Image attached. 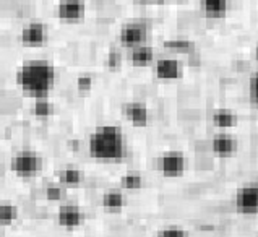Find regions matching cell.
Masks as SVG:
<instances>
[{"label":"cell","instance_id":"cell-1","mask_svg":"<svg viewBox=\"0 0 258 237\" xmlns=\"http://www.w3.org/2000/svg\"><path fill=\"white\" fill-rule=\"evenodd\" d=\"M88 153L90 156L104 164L123 162L128 153L127 138L119 125H98L88 137Z\"/></svg>","mask_w":258,"mask_h":237},{"label":"cell","instance_id":"cell-2","mask_svg":"<svg viewBox=\"0 0 258 237\" xmlns=\"http://www.w3.org/2000/svg\"><path fill=\"white\" fill-rule=\"evenodd\" d=\"M15 80L20 90L29 98H47L55 86L57 70L47 58H29L20 65Z\"/></svg>","mask_w":258,"mask_h":237},{"label":"cell","instance_id":"cell-3","mask_svg":"<svg viewBox=\"0 0 258 237\" xmlns=\"http://www.w3.org/2000/svg\"><path fill=\"white\" fill-rule=\"evenodd\" d=\"M42 158L34 150H20L12 156L10 169L20 179H33L42 171Z\"/></svg>","mask_w":258,"mask_h":237},{"label":"cell","instance_id":"cell-4","mask_svg":"<svg viewBox=\"0 0 258 237\" xmlns=\"http://www.w3.org/2000/svg\"><path fill=\"white\" fill-rule=\"evenodd\" d=\"M235 211L245 216L258 214V182H245L240 185L234 195Z\"/></svg>","mask_w":258,"mask_h":237},{"label":"cell","instance_id":"cell-5","mask_svg":"<svg viewBox=\"0 0 258 237\" xmlns=\"http://www.w3.org/2000/svg\"><path fill=\"white\" fill-rule=\"evenodd\" d=\"M158 169L167 179H175V177L183 175L187 169V158L182 151L169 150L164 151L158 159Z\"/></svg>","mask_w":258,"mask_h":237},{"label":"cell","instance_id":"cell-6","mask_svg":"<svg viewBox=\"0 0 258 237\" xmlns=\"http://www.w3.org/2000/svg\"><path fill=\"white\" fill-rule=\"evenodd\" d=\"M150 38V28L142 21H130L125 23L119 31V42L125 49H134L137 46L146 44Z\"/></svg>","mask_w":258,"mask_h":237},{"label":"cell","instance_id":"cell-7","mask_svg":"<svg viewBox=\"0 0 258 237\" xmlns=\"http://www.w3.org/2000/svg\"><path fill=\"white\" fill-rule=\"evenodd\" d=\"M49 41V28L42 21H29L20 31V42L26 47H41Z\"/></svg>","mask_w":258,"mask_h":237},{"label":"cell","instance_id":"cell-8","mask_svg":"<svg viewBox=\"0 0 258 237\" xmlns=\"http://www.w3.org/2000/svg\"><path fill=\"white\" fill-rule=\"evenodd\" d=\"M55 15L65 23H78L86 17V2L85 0H58Z\"/></svg>","mask_w":258,"mask_h":237},{"label":"cell","instance_id":"cell-9","mask_svg":"<svg viewBox=\"0 0 258 237\" xmlns=\"http://www.w3.org/2000/svg\"><path fill=\"white\" fill-rule=\"evenodd\" d=\"M85 211L75 203L60 205L57 210V223L65 229H77L85 223Z\"/></svg>","mask_w":258,"mask_h":237},{"label":"cell","instance_id":"cell-10","mask_svg":"<svg viewBox=\"0 0 258 237\" xmlns=\"http://www.w3.org/2000/svg\"><path fill=\"white\" fill-rule=\"evenodd\" d=\"M122 115L134 125V127H146L151 121L150 109L140 101H130L122 106Z\"/></svg>","mask_w":258,"mask_h":237},{"label":"cell","instance_id":"cell-11","mask_svg":"<svg viewBox=\"0 0 258 237\" xmlns=\"http://www.w3.org/2000/svg\"><path fill=\"white\" fill-rule=\"evenodd\" d=\"M183 73L182 64L174 57H161L154 62V75L159 80L174 81L179 80Z\"/></svg>","mask_w":258,"mask_h":237},{"label":"cell","instance_id":"cell-12","mask_svg":"<svg viewBox=\"0 0 258 237\" xmlns=\"http://www.w3.org/2000/svg\"><path fill=\"white\" fill-rule=\"evenodd\" d=\"M239 143L232 135L226 132L216 133L211 140V151L216 154L219 158H229L232 154L237 151Z\"/></svg>","mask_w":258,"mask_h":237},{"label":"cell","instance_id":"cell-13","mask_svg":"<svg viewBox=\"0 0 258 237\" xmlns=\"http://www.w3.org/2000/svg\"><path fill=\"white\" fill-rule=\"evenodd\" d=\"M229 0H200V10L208 20H223L229 13Z\"/></svg>","mask_w":258,"mask_h":237},{"label":"cell","instance_id":"cell-14","mask_svg":"<svg viewBox=\"0 0 258 237\" xmlns=\"http://www.w3.org/2000/svg\"><path fill=\"white\" fill-rule=\"evenodd\" d=\"M128 61L137 67H146L154 62V49L148 44H142L134 49H128Z\"/></svg>","mask_w":258,"mask_h":237},{"label":"cell","instance_id":"cell-15","mask_svg":"<svg viewBox=\"0 0 258 237\" xmlns=\"http://www.w3.org/2000/svg\"><path fill=\"white\" fill-rule=\"evenodd\" d=\"M211 122L219 130H231L237 127L239 118L229 109H216L211 115Z\"/></svg>","mask_w":258,"mask_h":237},{"label":"cell","instance_id":"cell-16","mask_svg":"<svg viewBox=\"0 0 258 237\" xmlns=\"http://www.w3.org/2000/svg\"><path fill=\"white\" fill-rule=\"evenodd\" d=\"M101 205L106 211H122L127 205V197L122 190H109L102 195Z\"/></svg>","mask_w":258,"mask_h":237},{"label":"cell","instance_id":"cell-17","mask_svg":"<svg viewBox=\"0 0 258 237\" xmlns=\"http://www.w3.org/2000/svg\"><path fill=\"white\" fill-rule=\"evenodd\" d=\"M85 175L82 172V169H78L77 166H67L63 167L60 174H58V184H62L65 189H75L80 184L83 182Z\"/></svg>","mask_w":258,"mask_h":237},{"label":"cell","instance_id":"cell-18","mask_svg":"<svg viewBox=\"0 0 258 237\" xmlns=\"http://www.w3.org/2000/svg\"><path fill=\"white\" fill-rule=\"evenodd\" d=\"M164 49L171 50L175 54H190L195 50V44L187 38H174V39H167L164 41Z\"/></svg>","mask_w":258,"mask_h":237},{"label":"cell","instance_id":"cell-19","mask_svg":"<svg viewBox=\"0 0 258 237\" xmlns=\"http://www.w3.org/2000/svg\"><path fill=\"white\" fill-rule=\"evenodd\" d=\"M20 216V210L13 203H0V226H10Z\"/></svg>","mask_w":258,"mask_h":237},{"label":"cell","instance_id":"cell-20","mask_svg":"<svg viewBox=\"0 0 258 237\" xmlns=\"http://www.w3.org/2000/svg\"><path fill=\"white\" fill-rule=\"evenodd\" d=\"M55 112V107L52 102L49 101V98H38L34 99L33 104V114L39 118H49L52 117Z\"/></svg>","mask_w":258,"mask_h":237},{"label":"cell","instance_id":"cell-21","mask_svg":"<svg viewBox=\"0 0 258 237\" xmlns=\"http://www.w3.org/2000/svg\"><path fill=\"white\" fill-rule=\"evenodd\" d=\"M143 185H145V181L138 172H127V174H123L120 179V187L123 190H140Z\"/></svg>","mask_w":258,"mask_h":237},{"label":"cell","instance_id":"cell-22","mask_svg":"<svg viewBox=\"0 0 258 237\" xmlns=\"http://www.w3.org/2000/svg\"><path fill=\"white\" fill-rule=\"evenodd\" d=\"M46 194V198L50 200V202H60V200L65 198V194H67V189L63 187L62 184H50L44 190Z\"/></svg>","mask_w":258,"mask_h":237},{"label":"cell","instance_id":"cell-23","mask_svg":"<svg viewBox=\"0 0 258 237\" xmlns=\"http://www.w3.org/2000/svg\"><path fill=\"white\" fill-rule=\"evenodd\" d=\"M248 99L250 104L258 107V70L253 72L248 78Z\"/></svg>","mask_w":258,"mask_h":237},{"label":"cell","instance_id":"cell-24","mask_svg":"<svg viewBox=\"0 0 258 237\" xmlns=\"http://www.w3.org/2000/svg\"><path fill=\"white\" fill-rule=\"evenodd\" d=\"M154 237H188V232L183 231L182 227H175V226H171V227H164L158 231L154 234Z\"/></svg>","mask_w":258,"mask_h":237},{"label":"cell","instance_id":"cell-25","mask_svg":"<svg viewBox=\"0 0 258 237\" xmlns=\"http://www.w3.org/2000/svg\"><path fill=\"white\" fill-rule=\"evenodd\" d=\"M93 86H94V80H93V77H90V75H80V77L77 78V90H78L80 93H83V94L90 93V91L93 90Z\"/></svg>","mask_w":258,"mask_h":237},{"label":"cell","instance_id":"cell-26","mask_svg":"<svg viewBox=\"0 0 258 237\" xmlns=\"http://www.w3.org/2000/svg\"><path fill=\"white\" fill-rule=\"evenodd\" d=\"M106 64L110 70H117L119 67L122 65V54H120V50H117V49H112L110 52L107 54V58H106Z\"/></svg>","mask_w":258,"mask_h":237},{"label":"cell","instance_id":"cell-27","mask_svg":"<svg viewBox=\"0 0 258 237\" xmlns=\"http://www.w3.org/2000/svg\"><path fill=\"white\" fill-rule=\"evenodd\" d=\"M140 2H145V4H164L166 0H140Z\"/></svg>","mask_w":258,"mask_h":237},{"label":"cell","instance_id":"cell-28","mask_svg":"<svg viewBox=\"0 0 258 237\" xmlns=\"http://www.w3.org/2000/svg\"><path fill=\"white\" fill-rule=\"evenodd\" d=\"M69 146L72 148V150H78V142L75 140V142H69Z\"/></svg>","mask_w":258,"mask_h":237},{"label":"cell","instance_id":"cell-29","mask_svg":"<svg viewBox=\"0 0 258 237\" xmlns=\"http://www.w3.org/2000/svg\"><path fill=\"white\" fill-rule=\"evenodd\" d=\"M253 54H255V58H256V62H258V46L255 47V52Z\"/></svg>","mask_w":258,"mask_h":237},{"label":"cell","instance_id":"cell-30","mask_svg":"<svg viewBox=\"0 0 258 237\" xmlns=\"http://www.w3.org/2000/svg\"><path fill=\"white\" fill-rule=\"evenodd\" d=\"M4 174V166H2V162H0V175Z\"/></svg>","mask_w":258,"mask_h":237},{"label":"cell","instance_id":"cell-31","mask_svg":"<svg viewBox=\"0 0 258 237\" xmlns=\"http://www.w3.org/2000/svg\"><path fill=\"white\" fill-rule=\"evenodd\" d=\"M0 227H2V226H0ZM0 232H2V229H0Z\"/></svg>","mask_w":258,"mask_h":237}]
</instances>
